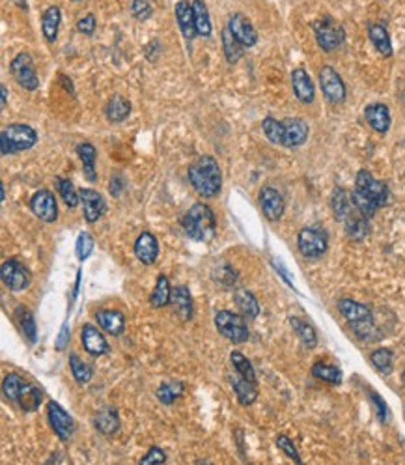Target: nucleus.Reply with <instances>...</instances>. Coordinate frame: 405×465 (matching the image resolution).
<instances>
[{
    "instance_id": "9b49d317",
    "label": "nucleus",
    "mask_w": 405,
    "mask_h": 465,
    "mask_svg": "<svg viewBox=\"0 0 405 465\" xmlns=\"http://www.w3.org/2000/svg\"><path fill=\"white\" fill-rule=\"evenodd\" d=\"M47 417H49L51 428L54 430L58 439L64 443L70 441L73 432H75V420H73L70 413L66 411L64 407L60 406L58 402H49V406H47Z\"/></svg>"
},
{
    "instance_id": "052dcab7",
    "label": "nucleus",
    "mask_w": 405,
    "mask_h": 465,
    "mask_svg": "<svg viewBox=\"0 0 405 465\" xmlns=\"http://www.w3.org/2000/svg\"><path fill=\"white\" fill-rule=\"evenodd\" d=\"M2 200H6V187L2 185Z\"/></svg>"
},
{
    "instance_id": "a878e982",
    "label": "nucleus",
    "mask_w": 405,
    "mask_h": 465,
    "mask_svg": "<svg viewBox=\"0 0 405 465\" xmlns=\"http://www.w3.org/2000/svg\"><path fill=\"white\" fill-rule=\"evenodd\" d=\"M344 227H346V234L353 239V241H362V239L370 234V219H368L365 213H360L359 208H357V210L344 221Z\"/></svg>"
},
{
    "instance_id": "49530a36",
    "label": "nucleus",
    "mask_w": 405,
    "mask_h": 465,
    "mask_svg": "<svg viewBox=\"0 0 405 465\" xmlns=\"http://www.w3.org/2000/svg\"><path fill=\"white\" fill-rule=\"evenodd\" d=\"M24 379L17 374H8L4 381H2V390H4V396H6L10 402H15L17 404L19 395H21V389H23Z\"/></svg>"
},
{
    "instance_id": "864d4df0",
    "label": "nucleus",
    "mask_w": 405,
    "mask_h": 465,
    "mask_svg": "<svg viewBox=\"0 0 405 465\" xmlns=\"http://www.w3.org/2000/svg\"><path fill=\"white\" fill-rule=\"evenodd\" d=\"M95 15L93 13H88V15H84V17H81L79 21H77V30L81 32V34H86V36H92L93 32H95Z\"/></svg>"
},
{
    "instance_id": "4be33fe9",
    "label": "nucleus",
    "mask_w": 405,
    "mask_h": 465,
    "mask_svg": "<svg viewBox=\"0 0 405 465\" xmlns=\"http://www.w3.org/2000/svg\"><path fill=\"white\" fill-rule=\"evenodd\" d=\"M291 86H293V93L296 98L301 101V103H312L314 98H316V88H314V82L310 79L307 71L303 68H297V70L291 71Z\"/></svg>"
},
{
    "instance_id": "f8f14e48",
    "label": "nucleus",
    "mask_w": 405,
    "mask_h": 465,
    "mask_svg": "<svg viewBox=\"0 0 405 465\" xmlns=\"http://www.w3.org/2000/svg\"><path fill=\"white\" fill-rule=\"evenodd\" d=\"M319 84L327 101H330L333 105H340L346 101V84L330 66H325L323 70L319 71Z\"/></svg>"
},
{
    "instance_id": "9d476101",
    "label": "nucleus",
    "mask_w": 405,
    "mask_h": 465,
    "mask_svg": "<svg viewBox=\"0 0 405 465\" xmlns=\"http://www.w3.org/2000/svg\"><path fill=\"white\" fill-rule=\"evenodd\" d=\"M355 189L365 192L366 197H370L379 208H383V206H387V204L390 202V189H388L387 183L376 180L368 170H360L359 174H357Z\"/></svg>"
},
{
    "instance_id": "ddd939ff",
    "label": "nucleus",
    "mask_w": 405,
    "mask_h": 465,
    "mask_svg": "<svg viewBox=\"0 0 405 465\" xmlns=\"http://www.w3.org/2000/svg\"><path fill=\"white\" fill-rule=\"evenodd\" d=\"M30 210L34 211V215L43 222H54L58 219L56 198L47 189H40L38 192H34V197L30 198Z\"/></svg>"
},
{
    "instance_id": "09e8293b",
    "label": "nucleus",
    "mask_w": 405,
    "mask_h": 465,
    "mask_svg": "<svg viewBox=\"0 0 405 465\" xmlns=\"http://www.w3.org/2000/svg\"><path fill=\"white\" fill-rule=\"evenodd\" d=\"M211 277L217 284L224 286V288H230L238 282V273H236V269L228 266V264H222L219 268H215L211 271Z\"/></svg>"
},
{
    "instance_id": "603ef678",
    "label": "nucleus",
    "mask_w": 405,
    "mask_h": 465,
    "mask_svg": "<svg viewBox=\"0 0 405 465\" xmlns=\"http://www.w3.org/2000/svg\"><path fill=\"white\" fill-rule=\"evenodd\" d=\"M131 12H133V15L137 19H140V21H144V19H148L151 15V6L148 0H133V4H131Z\"/></svg>"
},
{
    "instance_id": "473e14b6",
    "label": "nucleus",
    "mask_w": 405,
    "mask_h": 465,
    "mask_svg": "<svg viewBox=\"0 0 405 465\" xmlns=\"http://www.w3.org/2000/svg\"><path fill=\"white\" fill-rule=\"evenodd\" d=\"M95 426L103 436H114L120 430V417L114 407H107L95 417Z\"/></svg>"
},
{
    "instance_id": "a211bd4d",
    "label": "nucleus",
    "mask_w": 405,
    "mask_h": 465,
    "mask_svg": "<svg viewBox=\"0 0 405 465\" xmlns=\"http://www.w3.org/2000/svg\"><path fill=\"white\" fill-rule=\"evenodd\" d=\"M81 340L84 349L93 357H101V355H107L110 351V346L103 333L99 331L98 327L90 326V323L82 327Z\"/></svg>"
},
{
    "instance_id": "bf43d9fd",
    "label": "nucleus",
    "mask_w": 405,
    "mask_h": 465,
    "mask_svg": "<svg viewBox=\"0 0 405 465\" xmlns=\"http://www.w3.org/2000/svg\"><path fill=\"white\" fill-rule=\"evenodd\" d=\"M0 92H2V109H4V107L8 105V88L2 84V86H0Z\"/></svg>"
},
{
    "instance_id": "680f3d73",
    "label": "nucleus",
    "mask_w": 405,
    "mask_h": 465,
    "mask_svg": "<svg viewBox=\"0 0 405 465\" xmlns=\"http://www.w3.org/2000/svg\"><path fill=\"white\" fill-rule=\"evenodd\" d=\"M75 2H79V0H75Z\"/></svg>"
},
{
    "instance_id": "423d86ee",
    "label": "nucleus",
    "mask_w": 405,
    "mask_h": 465,
    "mask_svg": "<svg viewBox=\"0 0 405 465\" xmlns=\"http://www.w3.org/2000/svg\"><path fill=\"white\" fill-rule=\"evenodd\" d=\"M297 247L305 258H321L329 249V238L321 228L307 227L297 236Z\"/></svg>"
},
{
    "instance_id": "c03bdc74",
    "label": "nucleus",
    "mask_w": 405,
    "mask_h": 465,
    "mask_svg": "<svg viewBox=\"0 0 405 465\" xmlns=\"http://www.w3.org/2000/svg\"><path fill=\"white\" fill-rule=\"evenodd\" d=\"M58 192H60V197L64 200V204L68 208H77L79 202H81V195L73 185V181L71 180H64V178H58Z\"/></svg>"
},
{
    "instance_id": "b1692460",
    "label": "nucleus",
    "mask_w": 405,
    "mask_h": 465,
    "mask_svg": "<svg viewBox=\"0 0 405 465\" xmlns=\"http://www.w3.org/2000/svg\"><path fill=\"white\" fill-rule=\"evenodd\" d=\"M365 118L374 131L385 135L390 129V111L383 103H374L365 109Z\"/></svg>"
},
{
    "instance_id": "6ab92c4d",
    "label": "nucleus",
    "mask_w": 405,
    "mask_h": 465,
    "mask_svg": "<svg viewBox=\"0 0 405 465\" xmlns=\"http://www.w3.org/2000/svg\"><path fill=\"white\" fill-rule=\"evenodd\" d=\"M135 256L144 266H151L159 258V241L151 232H142L135 241Z\"/></svg>"
},
{
    "instance_id": "13d9d810",
    "label": "nucleus",
    "mask_w": 405,
    "mask_h": 465,
    "mask_svg": "<svg viewBox=\"0 0 405 465\" xmlns=\"http://www.w3.org/2000/svg\"><path fill=\"white\" fill-rule=\"evenodd\" d=\"M68 340H70V331H68V327H64V329H62V333H60V337H58L56 348L64 349L66 344H68Z\"/></svg>"
},
{
    "instance_id": "7ed1b4c3",
    "label": "nucleus",
    "mask_w": 405,
    "mask_h": 465,
    "mask_svg": "<svg viewBox=\"0 0 405 465\" xmlns=\"http://www.w3.org/2000/svg\"><path fill=\"white\" fill-rule=\"evenodd\" d=\"M181 227L187 236L194 241H209L215 236L217 221H215V213L209 206H206L204 202H197L192 204L189 211L183 215Z\"/></svg>"
},
{
    "instance_id": "dca6fc26",
    "label": "nucleus",
    "mask_w": 405,
    "mask_h": 465,
    "mask_svg": "<svg viewBox=\"0 0 405 465\" xmlns=\"http://www.w3.org/2000/svg\"><path fill=\"white\" fill-rule=\"evenodd\" d=\"M284 123V146L286 148H297L303 146L308 139V123L303 118H288Z\"/></svg>"
},
{
    "instance_id": "4d7b16f0",
    "label": "nucleus",
    "mask_w": 405,
    "mask_h": 465,
    "mask_svg": "<svg viewBox=\"0 0 405 465\" xmlns=\"http://www.w3.org/2000/svg\"><path fill=\"white\" fill-rule=\"evenodd\" d=\"M122 185H123V181L120 180V178H112V180H110V187H109L110 195H112V197H118L120 191H122Z\"/></svg>"
},
{
    "instance_id": "2f4dec72",
    "label": "nucleus",
    "mask_w": 405,
    "mask_h": 465,
    "mask_svg": "<svg viewBox=\"0 0 405 465\" xmlns=\"http://www.w3.org/2000/svg\"><path fill=\"white\" fill-rule=\"evenodd\" d=\"M105 114H107V118H109L112 123L123 122V120L131 114V103H129L125 98H122V96H114V98H110V101L107 103Z\"/></svg>"
},
{
    "instance_id": "79ce46f5",
    "label": "nucleus",
    "mask_w": 405,
    "mask_h": 465,
    "mask_svg": "<svg viewBox=\"0 0 405 465\" xmlns=\"http://www.w3.org/2000/svg\"><path fill=\"white\" fill-rule=\"evenodd\" d=\"M312 376L314 378L321 379V381H325V383L330 385L342 383L340 368L333 367V365H327V363H316L312 367Z\"/></svg>"
},
{
    "instance_id": "20e7f679",
    "label": "nucleus",
    "mask_w": 405,
    "mask_h": 465,
    "mask_svg": "<svg viewBox=\"0 0 405 465\" xmlns=\"http://www.w3.org/2000/svg\"><path fill=\"white\" fill-rule=\"evenodd\" d=\"M38 142V133L26 123H12L0 135V150L2 155H12L19 151L30 150Z\"/></svg>"
},
{
    "instance_id": "cd10ccee",
    "label": "nucleus",
    "mask_w": 405,
    "mask_h": 465,
    "mask_svg": "<svg viewBox=\"0 0 405 465\" xmlns=\"http://www.w3.org/2000/svg\"><path fill=\"white\" fill-rule=\"evenodd\" d=\"M234 299H236L239 312L245 318H250V320L258 318V314H260V303H258L252 291H249L247 288H238V290L234 291Z\"/></svg>"
},
{
    "instance_id": "e433bc0d",
    "label": "nucleus",
    "mask_w": 405,
    "mask_h": 465,
    "mask_svg": "<svg viewBox=\"0 0 405 465\" xmlns=\"http://www.w3.org/2000/svg\"><path fill=\"white\" fill-rule=\"evenodd\" d=\"M185 392V383H181L178 379H174V381H165V383L157 389V398L159 402H162L165 406H172L174 402L181 398Z\"/></svg>"
},
{
    "instance_id": "72a5a7b5",
    "label": "nucleus",
    "mask_w": 405,
    "mask_h": 465,
    "mask_svg": "<svg viewBox=\"0 0 405 465\" xmlns=\"http://www.w3.org/2000/svg\"><path fill=\"white\" fill-rule=\"evenodd\" d=\"M77 153L82 161V170H84V176L88 178V181H95L98 174H95V158H98V151L93 148V144L90 142H82V144L77 146Z\"/></svg>"
},
{
    "instance_id": "c9c22d12",
    "label": "nucleus",
    "mask_w": 405,
    "mask_h": 465,
    "mask_svg": "<svg viewBox=\"0 0 405 465\" xmlns=\"http://www.w3.org/2000/svg\"><path fill=\"white\" fill-rule=\"evenodd\" d=\"M192 10H194V24H197V34L202 38L211 36V19H209L208 6L204 0H192Z\"/></svg>"
},
{
    "instance_id": "bb28decb",
    "label": "nucleus",
    "mask_w": 405,
    "mask_h": 465,
    "mask_svg": "<svg viewBox=\"0 0 405 465\" xmlns=\"http://www.w3.org/2000/svg\"><path fill=\"white\" fill-rule=\"evenodd\" d=\"M172 303L176 314L180 316L181 320L187 321L192 318V296L187 286H176L172 290Z\"/></svg>"
},
{
    "instance_id": "4468645a",
    "label": "nucleus",
    "mask_w": 405,
    "mask_h": 465,
    "mask_svg": "<svg viewBox=\"0 0 405 465\" xmlns=\"http://www.w3.org/2000/svg\"><path fill=\"white\" fill-rule=\"evenodd\" d=\"M260 206H261V211H263V215H266L267 221L277 222L282 219L286 204H284L282 195H280L275 187H263V189H261Z\"/></svg>"
},
{
    "instance_id": "4c0bfd02",
    "label": "nucleus",
    "mask_w": 405,
    "mask_h": 465,
    "mask_svg": "<svg viewBox=\"0 0 405 465\" xmlns=\"http://www.w3.org/2000/svg\"><path fill=\"white\" fill-rule=\"evenodd\" d=\"M289 323H291V327H293V331L297 333V337L301 338V342L307 346V348H316L318 346V335H316V331H314L312 326H308L307 321L299 320V318H296V316H291L289 318Z\"/></svg>"
},
{
    "instance_id": "5fc2aeb1",
    "label": "nucleus",
    "mask_w": 405,
    "mask_h": 465,
    "mask_svg": "<svg viewBox=\"0 0 405 465\" xmlns=\"http://www.w3.org/2000/svg\"><path fill=\"white\" fill-rule=\"evenodd\" d=\"M165 462H167V454L162 452L159 447H151L150 450H148V454L140 458V464L142 465L144 464H165Z\"/></svg>"
},
{
    "instance_id": "8fccbe9b",
    "label": "nucleus",
    "mask_w": 405,
    "mask_h": 465,
    "mask_svg": "<svg viewBox=\"0 0 405 465\" xmlns=\"http://www.w3.org/2000/svg\"><path fill=\"white\" fill-rule=\"evenodd\" d=\"M75 250H77V256H79V260H81V262H84L88 256L92 254V250H93V238H92V236H90V234H86V232H82L81 236L77 238Z\"/></svg>"
},
{
    "instance_id": "c85d7f7f",
    "label": "nucleus",
    "mask_w": 405,
    "mask_h": 465,
    "mask_svg": "<svg viewBox=\"0 0 405 465\" xmlns=\"http://www.w3.org/2000/svg\"><path fill=\"white\" fill-rule=\"evenodd\" d=\"M41 400H43V390L41 387L34 383H29V381H24L23 389H21V395H19L17 404L21 406L23 411H36L38 407H40Z\"/></svg>"
},
{
    "instance_id": "1a4fd4ad",
    "label": "nucleus",
    "mask_w": 405,
    "mask_h": 465,
    "mask_svg": "<svg viewBox=\"0 0 405 465\" xmlns=\"http://www.w3.org/2000/svg\"><path fill=\"white\" fill-rule=\"evenodd\" d=\"M0 277H2V282L6 286L8 290L12 291H23L26 290L32 282V275H30L29 268L21 264L19 260L12 258V260H6L0 268Z\"/></svg>"
},
{
    "instance_id": "58836bf2",
    "label": "nucleus",
    "mask_w": 405,
    "mask_h": 465,
    "mask_svg": "<svg viewBox=\"0 0 405 465\" xmlns=\"http://www.w3.org/2000/svg\"><path fill=\"white\" fill-rule=\"evenodd\" d=\"M222 47H224L226 60H228L230 64H236V62L243 56L245 47L241 45L238 40H236V36L231 34L228 26L222 30Z\"/></svg>"
},
{
    "instance_id": "393cba45",
    "label": "nucleus",
    "mask_w": 405,
    "mask_h": 465,
    "mask_svg": "<svg viewBox=\"0 0 405 465\" xmlns=\"http://www.w3.org/2000/svg\"><path fill=\"white\" fill-rule=\"evenodd\" d=\"M95 320H98L99 327L107 331L109 335H114V337H120L123 331H125V316L118 310H99L95 314Z\"/></svg>"
},
{
    "instance_id": "de8ad7c7",
    "label": "nucleus",
    "mask_w": 405,
    "mask_h": 465,
    "mask_svg": "<svg viewBox=\"0 0 405 465\" xmlns=\"http://www.w3.org/2000/svg\"><path fill=\"white\" fill-rule=\"evenodd\" d=\"M15 316H17L19 323H21V329H23L24 337L29 338V342L34 344L36 342V321H34V316H32V312H30L29 308L19 307L17 310H15Z\"/></svg>"
},
{
    "instance_id": "6e6d98bb",
    "label": "nucleus",
    "mask_w": 405,
    "mask_h": 465,
    "mask_svg": "<svg viewBox=\"0 0 405 465\" xmlns=\"http://www.w3.org/2000/svg\"><path fill=\"white\" fill-rule=\"evenodd\" d=\"M370 396H372V400L376 402V409H377V417H379V420H381V422H385V420H387V404H385V400H383L381 396L379 395H376V392H374V390H372L370 392Z\"/></svg>"
},
{
    "instance_id": "c756f323",
    "label": "nucleus",
    "mask_w": 405,
    "mask_h": 465,
    "mask_svg": "<svg viewBox=\"0 0 405 465\" xmlns=\"http://www.w3.org/2000/svg\"><path fill=\"white\" fill-rule=\"evenodd\" d=\"M60 23H62V12H60V8H47L43 17H41V30H43V36H45L47 41L52 43V41L56 40Z\"/></svg>"
},
{
    "instance_id": "f257e3e1",
    "label": "nucleus",
    "mask_w": 405,
    "mask_h": 465,
    "mask_svg": "<svg viewBox=\"0 0 405 465\" xmlns=\"http://www.w3.org/2000/svg\"><path fill=\"white\" fill-rule=\"evenodd\" d=\"M189 181L194 187L198 195L204 198L219 197L222 191V174H220L219 163L211 155H202L187 170Z\"/></svg>"
},
{
    "instance_id": "f3484780",
    "label": "nucleus",
    "mask_w": 405,
    "mask_h": 465,
    "mask_svg": "<svg viewBox=\"0 0 405 465\" xmlns=\"http://www.w3.org/2000/svg\"><path fill=\"white\" fill-rule=\"evenodd\" d=\"M228 29L236 40L241 43L243 47H254L256 41H258V34H256L254 26L249 23V19L241 15V13H234L228 21Z\"/></svg>"
},
{
    "instance_id": "f704fd0d",
    "label": "nucleus",
    "mask_w": 405,
    "mask_h": 465,
    "mask_svg": "<svg viewBox=\"0 0 405 465\" xmlns=\"http://www.w3.org/2000/svg\"><path fill=\"white\" fill-rule=\"evenodd\" d=\"M172 299V288H170V280L167 279V275H159V279L155 282V288L150 296V305L153 308L167 307Z\"/></svg>"
},
{
    "instance_id": "7c9ffc66",
    "label": "nucleus",
    "mask_w": 405,
    "mask_h": 465,
    "mask_svg": "<svg viewBox=\"0 0 405 465\" xmlns=\"http://www.w3.org/2000/svg\"><path fill=\"white\" fill-rule=\"evenodd\" d=\"M368 38L377 49V53L383 56H392V43H390V36L383 24H370L368 26Z\"/></svg>"
},
{
    "instance_id": "412c9836",
    "label": "nucleus",
    "mask_w": 405,
    "mask_h": 465,
    "mask_svg": "<svg viewBox=\"0 0 405 465\" xmlns=\"http://www.w3.org/2000/svg\"><path fill=\"white\" fill-rule=\"evenodd\" d=\"M231 387L236 390V396H238V402L241 406H252L258 398V383L252 381V379L245 378L241 374H238L234 370V374L230 376Z\"/></svg>"
},
{
    "instance_id": "0eeeda50",
    "label": "nucleus",
    "mask_w": 405,
    "mask_h": 465,
    "mask_svg": "<svg viewBox=\"0 0 405 465\" xmlns=\"http://www.w3.org/2000/svg\"><path fill=\"white\" fill-rule=\"evenodd\" d=\"M10 73L17 81L19 86L29 90V92H34L40 88V77L36 73L34 62L30 59V54L19 53L10 64Z\"/></svg>"
},
{
    "instance_id": "aec40b11",
    "label": "nucleus",
    "mask_w": 405,
    "mask_h": 465,
    "mask_svg": "<svg viewBox=\"0 0 405 465\" xmlns=\"http://www.w3.org/2000/svg\"><path fill=\"white\" fill-rule=\"evenodd\" d=\"M330 208H333L335 219L340 222L346 221L347 217L357 210L353 198H351V192H347L342 187H335L333 192H330Z\"/></svg>"
},
{
    "instance_id": "5701e85b",
    "label": "nucleus",
    "mask_w": 405,
    "mask_h": 465,
    "mask_svg": "<svg viewBox=\"0 0 405 465\" xmlns=\"http://www.w3.org/2000/svg\"><path fill=\"white\" fill-rule=\"evenodd\" d=\"M176 19L180 24L183 38L187 41H191L197 38V24H194V10H192V2L189 0H180L176 4Z\"/></svg>"
},
{
    "instance_id": "39448f33",
    "label": "nucleus",
    "mask_w": 405,
    "mask_h": 465,
    "mask_svg": "<svg viewBox=\"0 0 405 465\" xmlns=\"http://www.w3.org/2000/svg\"><path fill=\"white\" fill-rule=\"evenodd\" d=\"M215 327L226 340L234 344H243L249 340V327L245 316L234 314L230 310H219L215 314Z\"/></svg>"
},
{
    "instance_id": "ea45409f",
    "label": "nucleus",
    "mask_w": 405,
    "mask_h": 465,
    "mask_svg": "<svg viewBox=\"0 0 405 465\" xmlns=\"http://www.w3.org/2000/svg\"><path fill=\"white\" fill-rule=\"evenodd\" d=\"M70 368L73 378H75V381L79 385H86L92 381L93 368L90 367L88 363H84L79 355H70Z\"/></svg>"
},
{
    "instance_id": "f03ea898",
    "label": "nucleus",
    "mask_w": 405,
    "mask_h": 465,
    "mask_svg": "<svg viewBox=\"0 0 405 465\" xmlns=\"http://www.w3.org/2000/svg\"><path fill=\"white\" fill-rule=\"evenodd\" d=\"M338 310L340 314L347 320V323L353 327L355 335L360 340L372 342L377 340L381 335H377V327L374 323V314H372V308L357 303L353 299H340L338 301Z\"/></svg>"
},
{
    "instance_id": "3c124183",
    "label": "nucleus",
    "mask_w": 405,
    "mask_h": 465,
    "mask_svg": "<svg viewBox=\"0 0 405 465\" xmlns=\"http://www.w3.org/2000/svg\"><path fill=\"white\" fill-rule=\"evenodd\" d=\"M277 447L280 448V450H282V452L286 454L288 458H291L293 462H297V464H301V462H303L301 456H299V452H297L296 445L291 443V439H289L286 434H280V436L277 437Z\"/></svg>"
},
{
    "instance_id": "6e6552de",
    "label": "nucleus",
    "mask_w": 405,
    "mask_h": 465,
    "mask_svg": "<svg viewBox=\"0 0 405 465\" xmlns=\"http://www.w3.org/2000/svg\"><path fill=\"white\" fill-rule=\"evenodd\" d=\"M314 34H316V41L318 45L330 53L344 43L346 40V32L342 29L340 24L335 23L330 17H323L318 23H314Z\"/></svg>"
},
{
    "instance_id": "2eb2a0df",
    "label": "nucleus",
    "mask_w": 405,
    "mask_h": 465,
    "mask_svg": "<svg viewBox=\"0 0 405 465\" xmlns=\"http://www.w3.org/2000/svg\"><path fill=\"white\" fill-rule=\"evenodd\" d=\"M79 195H81L82 215H84V219H86L88 222L99 221V219L105 215V211H107L105 198L101 197L98 191H93V189H79Z\"/></svg>"
},
{
    "instance_id": "a18cd8bd",
    "label": "nucleus",
    "mask_w": 405,
    "mask_h": 465,
    "mask_svg": "<svg viewBox=\"0 0 405 465\" xmlns=\"http://www.w3.org/2000/svg\"><path fill=\"white\" fill-rule=\"evenodd\" d=\"M230 363L236 372L241 374V376H245V378L252 379V381H256L254 367H252V363H250V360L247 359L243 353H241V351H231Z\"/></svg>"
},
{
    "instance_id": "37998d69",
    "label": "nucleus",
    "mask_w": 405,
    "mask_h": 465,
    "mask_svg": "<svg viewBox=\"0 0 405 465\" xmlns=\"http://www.w3.org/2000/svg\"><path fill=\"white\" fill-rule=\"evenodd\" d=\"M261 129L266 133L267 140L273 142V144L284 146V123L278 122L277 118L267 116L263 122H261Z\"/></svg>"
},
{
    "instance_id": "a19ab883",
    "label": "nucleus",
    "mask_w": 405,
    "mask_h": 465,
    "mask_svg": "<svg viewBox=\"0 0 405 465\" xmlns=\"http://www.w3.org/2000/svg\"><path fill=\"white\" fill-rule=\"evenodd\" d=\"M370 360L374 368H376L377 372L383 374V376H388V374L392 372L394 367V353L390 349L387 348H379L376 351H372Z\"/></svg>"
}]
</instances>
